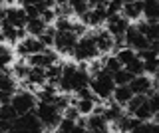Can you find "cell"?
I'll use <instances>...</instances> for the list:
<instances>
[{
	"label": "cell",
	"instance_id": "1",
	"mask_svg": "<svg viewBox=\"0 0 159 133\" xmlns=\"http://www.w3.org/2000/svg\"><path fill=\"white\" fill-rule=\"evenodd\" d=\"M89 86V73L86 68L78 66V64H64L62 66V76L58 82V91L64 93H76L78 90Z\"/></svg>",
	"mask_w": 159,
	"mask_h": 133
},
{
	"label": "cell",
	"instance_id": "2",
	"mask_svg": "<svg viewBox=\"0 0 159 133\" xmlns=\"http://www.w3.org/2000/svg\"><path fill=\"white\" fill-rule=\"evenodd\" d=\"M34 113H36V117L40 119L44 129H56L60 119H62V111L58 109L56 105H54L52 101H38L36 107H34Z\"/></svg>",
	"mask_w": 159,
	"mask_h": 133
},
{
	"label": "cell",
	"instance_id": "3",
	"mask_svg": "<svg viewBox=\"0 0 159 133\" xmlns=\"http://www.w3.org/2000/svg\"><path fill=\"white\" fill-rule=\"evenodd\" d=\"M125 107H127V113H131V115H133V117H137L139 121L157 119V113L151 109L147 95H137V93H133L131 100L125 103Z\"/></svg>",
	"mask_w": 159,
	"mask_h": 133
},
{
	"label": "cell",
	"instance_id": "4",
	"mask_svg": "<svg viewBox=\"0 0 159 133\" xmlns=\"http://www.w3.org/2000/svg\"><path fill=\"white\" fill-rule=\"evenodd\" d=\"M98 54L99 52H98V48H96V42H93L92 32L82 34V36L78 38L74 50H72V56H74V60H76V62H89V60H93Z\"/></svg>",
	"mask_w": 159,
	"mask_h": 133
},
{
	"label": "cell",
	"instance_id": "5",
	"mask_svg": "<svg viewBox=\"0 0 159 133\" xmlns=\"http://www.w3.org/2000/svg\"><path fill=\"white\" fill-rule=\"evenodd\" d=\"M88 87L92 90V93L96 97H99V100H109L113 87H116V83H113V80H111V73L99 72V73H96V76H89V86Z\"/></svg>",
	"mask_w": 159,
	"mask_h": 133
},
{
	"label": "cell",
	"instance_id": "6",
	"mask_svg": "<svg viewBox=\"0 0 159 133\" xmlns=\"http://www.w3.org/2000/svg\"><path fill=\"white\" fill-rule=\"evenodd\" d=\"M42 123L36 117L34 111H26V113H18L16 119L10 125V131H42Z\"/></svg>",
	"mask_w": 159,
	"mask_h": 133
},
{
	"label": "cell",
	"instance_id": "7",
	"mask_svg": "<svg viewBox=\"0 0 159 133\" xmlns=\"http://www.w3.org/2000/svg\"><path fill=\"white\" fill-rule=\"evenodd\" d=\"M56 30V28H54ZM76 42H78V36L76 34H72L70 30H56L54 32V42H52V46L56 48V52L60 54H64V56H72V50H74V46H76Z\"/></svg>",
	"mask_w": 159,
	"mask_h": 133
},
{
	"label": "cell",
	"instance_id": "8",
	"mask_svg": "<svg viewBox=\"0 0 159 133\" xmlns=\"http://www.w3.org/2000/svg\"><path fill=\"white\" fill-rule=\"evenodd\" d=\"M10 103L16 109V113H26V111H34L38 100L30 90H26V91L22 90V91H14V95L10 97Z\"/></svg>",
	"mask_w": 159,
	"mask_h": 133
},
{
	"label": "cell",
	"instance_id": "9",
	"mask_svg": "<svg viewBox=\"0 0 159 133\" xmlns=\"http://www.w3.org/2000/svg\"><path fill=\"white\" fill-rule=\"evenodd\" d=\"M103 24H106V30L111 34L116 40H121L125 30H127V26H129V20L121 12H116V14H107V18H106Z\"/></svg>",
	"mask_w": 159,
	"mask_h": 133
},
{
	"label": "cell",
	"instance_id": "10",
	"mask_svg": "<svg viewBox=\"0 0 159 133\" xmlns=\"http://www.w3.org/2000/svg\"><path fill=\"white\" fill-rule=\"evenodd\" d=\"M44 44L42 40H40L38 36H24V38H20V40L16 42V52H18V56L20 58H28V56H32V54H38V52H42L44 50Z\"/></svg>",
	"mask_w": 159,
	"mask_h": 133
},
{
	"label": "cell",
	"instance_id": "11",
	"mask_svg": "<svg viewBox=\"0 0 159 133\" xmlns=\"http://www.w3.org/2000/svg\"><path fill=\"white\" fill-rule=\"evenodd\" d=\"M129 90L131 93H137V95H147L151 90H157V80H151L145 73H139V76H133L129 80Z\"/></svg>",
	"mask_w": 159,
	"mask_h": 133
},
{
	"label": "cell",
	"instance_id": "12",
	"mask_svg": "<svg viewBox=\"0 0 159 133\" xmlns=\"http://www.w3.org/2000/svg\"><path fill=\"white\" fill-rule=\"evenodd\" d=\"M84 129L93 131V133H106L109 129V121L102 115V111H99L98 105H96V109L92 113H88V117L84 119Z\"/></svg>",
	"mask_w": 159,
	"mask_h": 133
},
{
	"label": "cell",
	"instance_id": "13",
	"mask_svg": "<svg viewBox=\"0 0 159 133\" xmlns=\"http://www.w3.org/2000/svg\"><path fill=\"white\" fill-rule=\"evenodd\" d=\"M121 40H123V44H125L127 48H131V50H135V52L147 48V44H149L147 38L137 30V26H127V30H125Z\"/></svg>",
	"mask_w": 159,
	"mask_h": 133
},
{
	"label": "cell",
	"instance_id": "14",
	"mask_svg": "<svg viewBox=\"0 0 159 133\" xmlns=\"http://www.w3.org/2000/svg\"><path fill=\"white\" fill-rule=\"evenodd\" d=\"M14 91H16V78L12 76V72L0 70V103L10 101Z\"/></svg>",
	"mask_w": 159,
	"mask_h": 133
},
{
	"label": "cell",
	"instance_id": "15",
	"mask_svg": "<svg viewBox=\"0 0 159 133\" xmlns=\"http://www.w3.org/2000/svg\"><path fill=\"white\" fill-rule=\"evenodd\" d=\"M106 18H107L106 8H88V10L80 16V22H82L84 26L98 28V26H102V24L106 22Z\"/></svg>",
	"mask_w": 159,
	"mask_h": 133
},
{
	"label": "cell",
	"instance_id": "16",
	"mask_svg": "<svg viewBox=\"0 0 159 133\" xmlns=\"http://www.w3.org/2000/svg\"><path fill=\"white\" fill-rule=\"evenodd\" d=\"M26 62L30 64V66H38V68H44V70H46L48 66H52V64H56V62H58V54H56V52H52V50H48V48H44L42 52L28 56V58H26Z\"/></svg>",
	"mask_w": 159,
	"mask_h": 133
},
{
	"label": "cell",
	"instance_id": "17",
	"mask_svg": "<svg viewBox=\"0 0 159 133\" xmlns=\"http://www.w3.org/2000/svg\"><path fill=\"white\" fill-rule=\"evenodd\" d=\"M92 36H93V42H96V48H98L99 54L111 52L113 46H116V38L107 30H96V32H92Z\"/></svg>",
	"mask_w": 159,
	"mask_h": 133
},
{
	"label": "cell",
	"instance_id": "18",
	"mask_svg": "<svg viewBox=\"0 0 159 133\" xmlns=\"http://www.w3.org/2000/svg\"><path fill=\"white\" fill-rule=\"evenodd\" d=\"M2 20L10 22L12 26H18V28H24V24L28 20V14L22 6H8L4 8V18Z\"/></svg>",
	"mask_w": 159,
	"mask_h": 133
},
{
	"label": "cell",
	"instance_id": "19",
	"mask_svg": "<svg viewBox=\"0 0 159 133\" xmlns=\"http://www.w3.org/2000/svg\"><path fill=\"white\" fill-rule=\"evenodd\" d=\"M119 12H121L127 20H139V18H141V12H143V0H123Z\"/></svg>",
	"mask_w": 159,
	"mask_h": 133
},
{
	"label": "cell",
	"instance_id": "20",
	"mask_svg": "<svg viewBox=\"0 0 159 133\" xmlns=\"http://www.w3.org/2000/svg\"><path fill=\"white\" fill-rule=\"evenodd\" d=\"M141 121H139L137 117H133L131 113H121V115L113 121V127H116L117 131H135V127Z\"/></svg>",
	"mask_w": 159,
	"mask_h": 133
},
{
	"label": "cell",
	"instance_id": "21",
	"mask_svg": "<svg viewBox=\"0 0 159 133\" xmlns=\"http://www.w3.org/2000/svg\"><path fill=\"white\" fill-rule=\"evenodd\" d=\"M46 28H48V24L44 22L40 16H28L26 24H24V30H26L30 36H40Z\"/></svg>",
	"mask_w": 159,
	"mask_h": 133
},
{
	"label": "cell",
	"instance_id": "22",
	"mask_svg": "<svg viewBox=\"0 0 159 133\" xmlns=\"http://www.w3.org/2000/svg\"><path fill=\"white\" fill-rule=\"evenodd\" d=\"M98 107H99V111H102V115L106 117L109 123H113L123 113V105H119V103H116V101L106 103V105H98Z\"/></svg>",
	"mask_w": 159,
	"mask_h": 133
},
{
	"label": "cell",
	"instance_id": "23",
	"mask_svg": "<svg viewBox=\"0 0 159 133\" xmlns=\"http://www.w3.org/2000/svg\"><path fill=\"white\" fill-rule=\"evenodd\" d=\"M137 30L141 32L149 42L159 40V24H157V22H149V20L139 22V24H137Z\"/></svg>",
	"mask_w": 159,
	"mask_h": 133
},
{
	"label": "cell",
	"instance_id": "24",
	"mask_svg": "<svg viewBox=\"0 0 159 133\" xmlns=\"http://www.w3.org/2000/svg\"><path fill=\"white\" fill-rule=\"evenodd\" d=\"M141 16L149 22H157L159 20V0H143Z\"/></svg>",
	"mask_w": 159,
	"mask_h": 133
},
{
	"label": "cell",
	"instance_id": "25",
	"mask_svg": "<svg viewBox=\"0 0 159 133\" xmlns=\"http://www.w3.org/2000/svg\"><path fill=\"white\" fill-rule=\"evenodd\" d=\"M111 95H113V101L119 103V105H125V103L131 100V90H129V86L125 83V86H116L113 87V91H111Z\"/></svg>",
	"mask_w": 159,
	"mask_h": 133
},
{
	"label": "cell",
	"instance_id": "26",
	"mask_svg": "<svg viewBox=\"0 0 159 133\" xmlns=\"http://www.w3.org/2000/svg\"><path fill=\"white\" fill-rule=\"evenodd\" d=\"M14 64V50L10 46L0 44V70H8Z\"/></svg>",
	"mask_w": 159,
	"mask_h": 133
},
{
	"label": "cell",
	"instance_id": "27",
	"mask_svg": "<svg viewBox=\"0 0 159 133\" xmlns=\"http://www.w3.org/2000/svg\"><path fill=\"white\" fill-rule=\"evenodd\" d=\"M62 66L64 64H52V66H48L46 68V83H50V86H58V82H60V76H62Z\"/></svg>",
	"mask_w": 159,
	"mask_h": 133
},
{
	"label": "cell",
	"instance_id": "28",
	"mask_svg": "<svg viewBox=\"0 0 159 133\" xmlns=\"http://www.w3.org/2000/svg\"><path fill=\"white\" fill-rule=\"evenodd\" d=\"M16 109L12 107V103L6 101V103H0V121H8L12 125V121L16 119Z\"/></svg>",
	"mask_w": 159,
	"mask_h": 133
},
{
	"label": "cell",
	"instance_id": "29",
	"mask_svg": "<svg viewBox=\"0 0 159 133\" xmlns=\"http://www.w3.org/2000/svg\"><path fill=\"white\" fill-rule=\"evenodd\" d=\"M135 56H137V52L131 50V48H127V46H119V48H117V54H116V58L119 60V64H121V66H125V64H127L129 60H133Z\"/></svg>",
	"mask_w": 159,
	"mask_h": 133
},
{
	"label": "cell",
	"instance_id": "30",
	"mask_svg": "<svg viewBox=\"0 0 159 133\" xmlns=\"http://www.w3.org/2000/svg\"><path fill=\"white\" fill-rule=\"evenodd\" d=\"M131 73H129L127 70H125V68H119V70L117 72H113L111 73V80H113V83H116V86H125V83H129V80H131Z\"/></svg>",
	"mask_w": 159,
	"mask_h": 133
},
{
	"label": "cell",
	"instance_id": "31",
	"mask_svg": "<svg viewBox=\"0 0 159 133\" xmlns=\"http://www.w3.org/2000/svg\"><path fill=\"white\" fill-rule=\"evenodd\" d=\"M28 70H30V64L28 62H16L12 66V76H16V80H26L28 76Z\"/></svg>",
	"mask_w": 159,
	"mask_h": 133
},
{
	"label": "cell",
	"instance_id": "32",
	"mask_svg": "<svg viewBox=\"0 0 159 133\" xmlns=\"http://www.w3.org/2000/svg\"><path fill=\"white\" fill-rule=\"evenodd\" d=\"M123 68H125L131 76H139V73H143V62H141V58H139V56H135L133 60H129Z\"/></svg>",
	"mask_w": 159,
	"mask_h": 133
},
{
	"label": "cell",
	"instance_id": "33",
	"mask_svg": "<svg viewBox=\"0 0 159 133\" xmlns=\"http://www.w3.org/2000/svg\"><path fill=\"white\" fill-rule=\"evenodd\" d=\"M102 66H103V72L113 73V72H117L119 68H121V64H119V60H117L116 56H107V58H103V60H102Z\"/></svg>",
	"mask_w": 159,
	"mask_h": 133
},
{
	"label": "cell",
	"instance_id": "34",
	"mask_svg": "<svg viewBox=\"0 0 159 133\" xmlns=\"http://www.w3.org/2000/svg\"><path fill=\"white\" fill-rule=\"evenodd\" d=\"M70 8H72V14H76V16H82L84 12L88 10V0H68Z\"/></svg>",
	"mask_w": 159,
	"mask_h": 133
},
{
	"label": "cell",
	"instance_id": "35",
	"mask_svg": "<svg viewBox=\"0 0 159 133\" xmlns=\"http://www.w3.org/2000/svg\"><path fill=\"white\" fill-rule=\"evenodd\" d=\"M143 62V73H151V76H155L157 73V56H153V58H145V60H141Z\"/></svg>",
	"mask_w": 159,
	"mask_h": 133
},
{
	"label": "cell",
	"instance_id": "36",
	"mask_svg": "<svg viewBox=\"0 0 159 133\" xmlns=\"http://www.w3.org/2000/svg\"><path fill=\"white\" fill-rule=\"evenodd\" d=\"M54 32H56V30H54L52 26H48L46 30H44V32L38 36L40 40H42V44H44V46H52V42H54Z\"/></svg>",
	"mask_w": 159,
	"mask_h": 133
},
{
	"label": "cell",
	"instance_id": "37",
	"mask_svg": "<svg viewBox=\"0 0 159 133\" xmlns=\"http://www.w3.org/2000/svg\"><path fill=\"white\" fill-rule=\"evenodd\" d=\"M42 2H44V0H18V4H20L22 8H28V6H36V8H38Z\"/></svg>",
	"mask_w": 159,
	"mask_h": 133
},
{
	"label": "cell",
	"instance_id": "38",
	"mask_svg": "<svg viewBox=\"0 0 159 133\" xmlns=\"http://www.w3.org/2000/svg\"><path fill=\"white\" fill-rule=\"evenodd\" d=\"M88 6L89 8H106L107 0H88Z\"/></svg>",
	"mask_w": 159,
	"mask_h": 133
},
{
	"label": "cell",
	"instance_id": "39",
	"mask_svg": "<svg viewBox=\"0 0 159 133\" xmlns=\"http://www.w3.org/2000/svg\"><path fill=\"white\" fill-rule=\"evenodd\" d=\"M2 2H4V4H14L16 0H2Z\"/></svg>",
	"mask_w": 159,
	"mask_h": 133
},
{
	"label": "cell",
	"instance_id": "40",
	"mask_svg": "<svg viewBox=\"0 0 159 133\" xmlns=\"http://www.w3.org/2000/svg\"><path fill=\"white\" fill-rule=\"evenodd\" d=\"M54 2H56V4H60V2H66V0H54Z\"/></svg>",
	"mask_w": 159,
	"mask_h": 133
}]
</instances>
